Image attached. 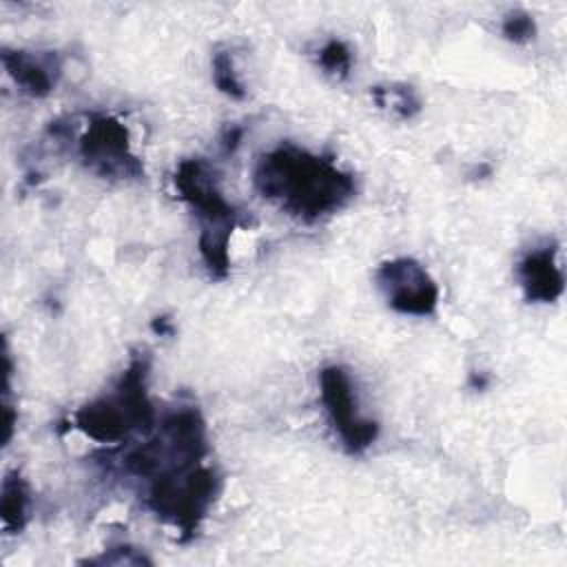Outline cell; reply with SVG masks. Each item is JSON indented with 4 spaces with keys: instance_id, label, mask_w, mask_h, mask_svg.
Wrapping results in <instances>:
<instances>
[{
    "instance_id": "4",
    "label": "cell",
    "mask_w": 567,
    "mask_h": 567,
    "mask_svg": "<svg viewBox=\"0 0 567 567\" xmlns=\"http://www.w3.org/2000/svg\"><path fill=\"white\" fill-rule=\"evenodd\" d=\"M219 492V478L213 467L202 463L162 472L146 481V505L186 540L195 536L202 518L208 514Z\"/></svg>"
},
{
    "instance_id": "11",
    "label": "cell",
    "mask_w": 567,
    "mask_h": 567,
    "mask_svg": "<svg viewBox=\"0 0 567 567\" xmlns=\"http://www.w3.org/2000/svg\"><path fill=\"white\" fill-rule=\"evenodd\" d=\"M372 100L377 106L388 109L401 120H410L421 111V100L416 91L410 84L392 82V84H379L372 89Z\"/></svg>"
},
{
    "instance_id": "9",
    "label": "cell",
    "mask_w": 567,
    "mask_h": 567,
    "mask_svg": "<svg viewBox=\"0 0 567 567\" xmlns=\"http://www.w3.org/2000/svg\"><path fill=\"white\" fill-rule=\"evenodd\" d=\"M2 64L20 91L31 97H47L60 75V64L53 53L2 49Z\"/></svg>"
},
{
    "instance_id": "3",
    "label": "cell",
    "mask_w": 567,
    "mask_h": 567,
    "mask_svg": "<svg viewBox=\"0 0 567 567\" xmlns=\"http://www.w3.org/2000/svg\"><path fill=\"white\" fill-rule=\"evenodd\" d=\"M148 357L131 359L109 394L84 403L73 414V427L97 443H120L131 432H151L155 410L146 390Z\"/></svg>"
},
{
    "instance_id": "1",
    "label": "cell",
    "mask_w": 567,
    "mask_h": 567,
    "mask_svg": "<svg viewBox=\"0 0 567 567\" xmlns=\"http://www.w3.org/2000/svg\"><path fill=\"white\" fill-rule=\"evenodd\" d=\"M252 184L261 197L303 221H317L341 210L357 193L348 171L330 157L295 144H279L264 153L255 164Z\"/></svg>"
},
{
    "instance_id": "8",
    "label": "cell",
    "mask_w": 567,
    "mask_h": 567,
    "mask_svg": "<svg viewBox=\"0 0 567 567\" xmlns=\"http://www.w3.org/2000/svg\"><path fill=\"white\" fill-rule=\"evenodd\" d=\"M518 279L527 301H556L565 288V277L556 261V248L547 244L529 250L518 264Z\"/></svg>"
},
{
    "instance_id": "15",
    "label": "cell",
    "mask_w": 567,
    "mask_h": 567,
    "mask_svg": "<svg viewBox=\"0 0 567 567\" xmlns=\"http://www.w3.org/2000/svg\"><path fill=\"white\" fill-rule=\"evenodd\" d=\"M503 35L512 42H529L536 35V22L527 11H509L503 20Z\"/></svg>"
},
{
    "instance_id": "14",
    "label": "cell",
    "mask_w": 567,
    "mask_h": 567,
    "mask_svg": "<svg viewBox=\"0 0 567 567\" xmlns=\"http://www.w3.org/2000/svg\"><path fill=\"white\" fill-rule=\"evenodd\" d=\"M84 565H153V560L135 549V547H128V545H120V547H113V549H106L102 556H95V558H86L82 560Z\"/></svg>"
},
{
    "instance_id": "12",
    "label": "cell",
    "mask_w": 567,
    "mask_h": 567,
    "mask_svg": "<svg viewBox=\"0 0 567 567\" xmlns=\"http://www.w3.org/2000/svg\"><path fill=\"white\" fill-rule=\"evenodd\" d=\"M213 82L224 95H228L233 100L246 97V89H244L241 80L237 78L233 55L228 51H217L213 55Z\"/></svg>"
},
{
    "instance_id": "5",
    "label": "cell",
    "mask_w": 567,
    "mask_h": 567,
    "mask_svg": "<svg viewBox=\"0 0 567 567\" xmlns=\"http://www.w3.org/2000/svg\"><path fill=\"white\" fill-rule=\"evenodd\" d=\"M78 153L89 171L111 179H135L144 175L131 151L126 126L111 115H93L78 140Z\"/></svg>"
},
{
    "instance_id": "2",
    "label": "cell",
    "mask_w": 567,
    "mask_h": 567,
    "mask_svg": "<svg viewBox=\"0 0 567 567\" xmlns=\"http://www.w3.org/2000/svg\"><path fill=\"white\" fill-rule=\"evenodd\" d=\"M179 197L199 219L197 248L210 277L224 279L230 270V235L237 226V213L224 197L217 173L202 157L182 159L173 177Z\"/></svg>"
},
{
    "instance_id": "16",
    "label": "cell",
    "mask_w": 567,
    "mask_h": 567,
    "mask_svg": "<svg viewBox=\"0 0 567 567\" xmlns=\"http://www.w3.org/2000/svg\"><path fill=\"white\" fill-rule=\"evenodd\" d=\"M241 135H244V128H239V126L226 128V133H224V148H226L228 153H233V151L239 146Z\"/></svg>"
},
{
    "instance_id": "7",
    "label": "cell",
    "mask_w": 567,
    "mask_h": 567,
    "mask_svg": "<svg viewBox=\"0 0 567 567\" xmlns=\"http://www.w3.org/2000/svg\"><path fill=\"white\" fill-rule=\"evenodd\" d=\"M374 279L388 306L401 315L427 317L439 306L436 281L412 257H394L383 261L377 268Z\"/></svg>"
},
{
    "instance_id": "6",
    "label": "cell",
    "mask_w": 567,
    "mask_h": 567,
    "mask_svg": "<svg viewBox=\"0 0 567 567\" xmlns=\"http://www.w3.org/2000/svg\"><path fill=\"white\" fill-rule=\"evenodd\" d=\"M319 392L328 419L350 454L365 452L379 436V423L359 412L350 374L341 365H326L319 372Z\"/></svg>"
},
{
    "instance_id": "10",
    "label": "cell",
    "mask_w": 567,
    "mask_h": 567,
    "mask_svg": "<svg viewBox=\"0 0 567 567\" xmlns=\"http://www.w3.org/2000/svg\"><path fill=\"white\" fill-rule=\"evenodd\" d=\"M29 487L18 472H9L0 489V516L7 532H20L27 525Z\"/></svg>"
},
{
    "instance_id": "13",
    "label": "cell",
    "mask_w": 567,
    "mask_h": 567,
    "mask_svg": "<svg viewBox=\"0 0 567 567\" xmlns=\"http://www.w3.org/2000/svg\"><path fill=\"white\" fill-rule=\"evenodd\" d=\"M317 62L326 73L343 80V78H348V73L352 69V53L343 40H328L319 49Z\"/></svg>"
}]
</instances>
